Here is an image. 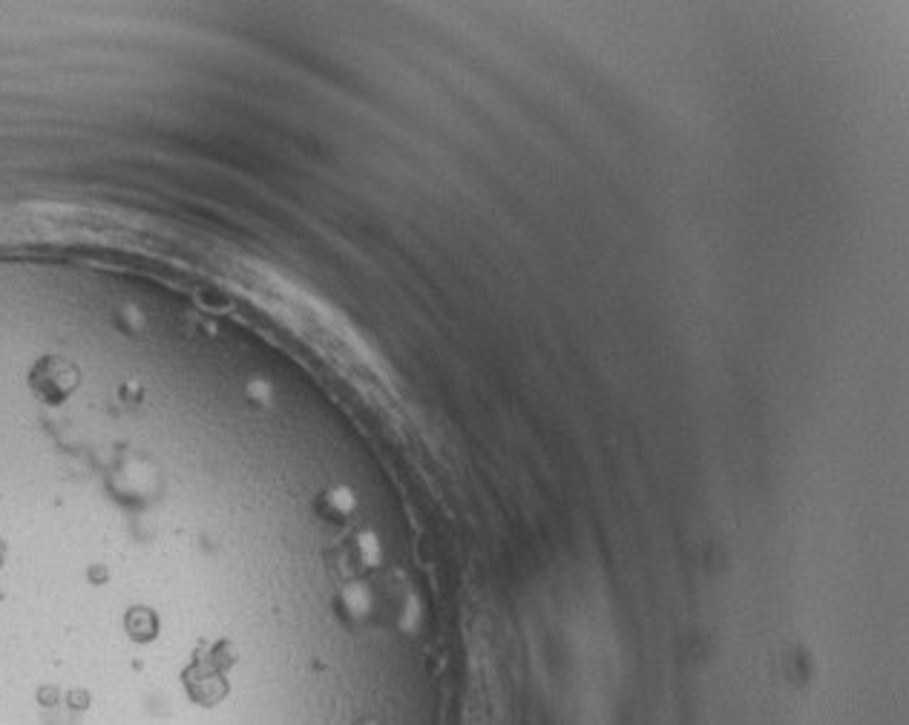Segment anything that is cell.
Here are the masks:
<instances>
[{
  "instance_id": "6da1fadb",
  "label": "cell",
  "mask_w": 909,
  "mask_h": 725,
  "mask_svg": "<svg viewBox=\"0 0 909 725\" xmlns=\"http://www.w3.org/2000/svg\"><path fill=\"white\" fill-rule=\"evenodd\" d=\"M64 366H67V363H61V360H47V363L38 366V372H35V389H38L47 400H64L72 392V386L78 383L75 369H70L67 375H58Z\"/></svg>"
}]
</instances>
